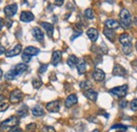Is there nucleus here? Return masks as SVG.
Instances as JSON below:
<instances>
[{"instance_id":"c85d7f7f","label":"nucleus","mask_w":137,"mask_h":132,"mask_svg":"<svg viewBox=\"0 0 137 132\" xmlns=\"http://www.w3.org/2000/svg\"><path fill=\"white\" fill-rule=\"evenodd\" d=\"M91 87H92V84H91V82H89V81H82L80 83V88L83 89L84 91L91 89Z\"/></svg>"},{"instance_id":"c03bdc74","label":"nucleus","mask_w":137,"mask_h":132,"mask_svg":"<svg viewBox=\"0 0 137 132\" xmlns=\"http://www.w3.org/2000/svg\"><path fill=\"white\" fill-rule=\"evenodd\" d=\"M4 51H5V49H4V47H3V46L0 47V56H1V54H2Z\"/></svg>"},{"instance_id":"39448f33","label":"nucleus","mask_w":137,"mask_h":132,"mask_svg":"<svg viewBox=\"0 0 137 132\" xmlns=\"http://www.w3.org/2000/svg\"><path fill=\"white\" fill-rule=\"evenodd\" d=\"M17 9H18V6L16 3H12V4H8L4 7V14L7 18H12L13 16L16 15L17 13Z\"/></svg>"},{"instance_id":"5701e85b","label":"nucleus","mask_w":137,"mask_h":132,"mask_svg":"<svg viewBox=\"0 0 137 132\" xmlns=\"http://www.w3.org/2000/svg\"><path fill=\"white\" fill-rule=\"evenodd\" d=\"M17 113L19 117H24L29 114V108L27 105H22L18 110H17Z\"/></svg>"},{"instance_id":"f3484780","label":"nucleus","mask_w":137,"mask_h":132,"mask_svg":"<svg viewBox=\"0 0 137 132\" xmlns=\"http://www.w3.org/2000/svg\"><path fill=\"white\" fill-rule=\"evenodd\" d=\"M40 25L45 29L48 36H49L50 38H52V37H53V34H54V26H53V24L48 23V22H41Z\"/></svg>"},{"instance_id":"2f4dec72","label":"nucleus","mask_w":137,"mask_h":132,"mask_svg":"<svg viewBox=\"0 0 137 132\" xmlns=\"http://www.w3.org/2000/svg\"><path fill=\"white\" fill-rule=\"evenodd\" d=\"M8 103H6V102H1L0 103V112H3V111H5V110L8 108Z\"/></svg>"},{"instance_id":"79ce46f5","label":"nucleus","mask_w":137,"mask_h":132,"mask_svg":"<svg viewBox=\"0 0 137 132\" xmlns=\"http://www.w3.org/2000/svg\"><path fill=\"white\" fill-rule=\"evenodd\" d=\"M63 3H64V2L62 1V0H60V1H55V4H56V5H58V6H61Z\"/></svg>"},{"instance_id":"6e6552de","label":"nucleus","mask_w":137,"mask_h":132,"mask_svg":"<svg viewBox=\"0 0 137 132\" xmlns=\"http://www.w3.org/2000/svg\"><path fill=\"white\" fill-rule=\"evenodd\" d=\"M32 35H33L34 38H35V40H37L38 42H43V40H44V34H43V31L40 28L34 27L32 29Z\"/></svg>"},{"instance_id":"a18cd8bd","label":"nucleus","mask_w":137,"mask_h":132,"mask_svg":"<svg viewBox=\"0 0 137 132\" xmlns=\"http://www.w3.org/2000/svg\"><path fill=\"white\" fill-rule=\"evenodd\" d=\"M2 24H3V20L0 18V31H1V28H2Z\"/></svg>"},{"instance_id":"49530a36","label":"nucleus","mask_w":137,"mask_h":132,"mask_svg":"<svg viewBox=\"0 0 137 132\" xmlns=\"http://www.w3.org/2000/svg\"><path fill=\"white\" fill-rule=\"evenodd\" d=\"M3 100H4V96H3L2 94H0V103H1Z\"/></svg>"},{"instance_id":"7c9ffc66","label":"nucleus","mask_w":137,"mask_h":132,"mask_svg":"<svg viewBox=\"0 0 137 132\" xmlns=\"http://www.w3.org/2000/svg\"><path fill=\"white\" fill-rule=\"evenodd\" d=\"M36 128H37V125H36L35 123L29 124V125L27 126V130H28V132H34V131L36 130Z\"/></svg>"},{"instance_id":"423d86ee","label":"nucleus","mask_w":137,"mask_h":132,"mask_svg":"<svg viewBox=\"0 0 137 132\" xmlns=\"http://www.w3.org/2000/svg\"><path fill=\"white\" fill-rule=\"evenodd\" d=\"M45 108L49 112H58L59 109H60V102L59 101H52V102H49L47 105H45Z\"/></svg>"},{"instance_id":"b1692460","label":"nucleus","mask_w":137,"mask_h":132,"mask_svg":"<svg viewBox=\"0 0 137 132\" xmlns=\"http://www.w3.org/2000/svg\"><path fill=\"white\" fill-rule=\"evenodd\" d=\"M17 72H18V74L20 75V74H22L24 71H27L28 70V65L27 64H24V63H19V64H17L16 66H15V68H14Z\"/></svg>"},{"instance_id":"4be33fe9","label":"nucleus","mask_w":137,"mask_h":132,"mask_svg":"<svg viewBox=\"0 0 137 132\" xmlns=\"http://www.w3.org/2000/svg\"><path fill=\"white\" fill-rule=\"evenodd\" d=\"M78 62H79L78 58H77L76 56H74V54H71V56L68 57V58H67V60H66V63H67V65L70 66L71 68H73L74 66H77Z\"/></svg>"},{"instance_id":"393cba45","label":"nucleus","mask_w":137,"mask_h":132,"mask_svg":"<svg viewBox=\"0 0 137 132\" xmlns=\"http://www.w3.org/2000/svg\"><path fill=\"white\" fill-rule=\"evenodd\" d=\"M104 34L111 42H114V40H115V31L112 30V29L106 28V29H104Z\"/></svg>"},{"instance_id":"f257e3e1","label":"nucleus","mask_w":137,"mask_h":132,"mask_svg":"<svg viewBox=\"0 0 137 132\" xmlns=\"http://www.w3.org/2000/svg\"><path fill=\"white\" fill-rule=\"evenodd\" d=\"M119 17H120V24L123 27H129L132 24V17L128 9H125V8L121 9Z\"/></svg>"},{"instance_id":"de8ad7c7","label":"nucleus","mask_w":137,"mask_h":132,"mask_svg":"<svg viewBox=\"0 0 137 132\" xmlns=\"http://www.w3.org/2000/svg\"><path fill=\"white\" fill-rule=\"evenodd\" d=\"M2 75H3V72H2V69H1V68H0V79H1V78H2Z\"/></svg>"},{"instance_id":"f03ea898","label":"nucleus","mask_w":137,"mask_h":132,"mask_svg":"<svg viewBox=\"0 0 137 132\" xmlns=\"http://www.w3.org/2000/svg\"><path fill=\"white\" fill-rule=\"evenodd\" d=\"M19 124V117L18 116H11L6 119H4L3 122L0 124V127L2 129H12L14 127H17V125Z\"/></svg>"},{"instance_id":"cd10ccee","label":"nucleus","mask_w":137,"mask_h":132,"mask_svg":"<svg viewBox=\"0 0 137 132\" xmlns=\"http://www.w3.org/2000/svg\"><path fill=\"white\" fill-rule=\"evenodd\" d=\"M32 85H33V87L35 88V89H38V88H40L41 85H42V81L40 79H38V78H35V79H33V81H32Z\"/></svg>"},{"instance_id":"9d476101","label":"nucleus","mask_w":137,"mask_h":132,"mask_svg":"<svg viewBox=\"0 0 137 132\" xmlns=\"http://www.w3.org/2000/svg\"><path fill=\"white\" fill-rule=\"evenodd\" d=\"M113 74L117 75V76H125L127 75V70H125L121 65L119 64H115L113 68Z\"/></svg>"},{"instance_id":"8fccbe9b","label":"nucleus","mask_w":137,"mask_h":132,"mask_svg":"<svg viewBox=\"0 0 137 132\" xmlns=\"http://www.w3.org/2000/svg\"><path fill=\"white\" fill-rule=\"evenodd\" d=\"M135 46H136V49H137V41H136V44H135Z\"/></svg>"},{"instance_id":"473e14b6","label":"nucleus","mask_w":137,"mask_h":132,"mask_svg":"<svg viewBox=\"0 0 137 132\" xmlns=\"http://www.w3.org/2000/svg\"><path fill=\"white\" fill-rule=\"evenodd\" d=\"M111 129H122V130H125V129H128V126H124L122 124H116V125H113L111 127Z\"/></svg>"},{"instance_id":"72a5a7b5","label":"nucleus","mask_w":137,"mask_h":132,"mask_svg":"<svg viewBox=\"0 0 137 132\" xmlns=\"http://www.w3.org/2000/svg\"><path fill=\"white\" fill-rule=\"evenodd\" d=\"M21 58H22V61H23V63L24 64H27V63H29L30 61H31V58L32 57H30L29 54H27V53H22V56H21Z\"/></svg>"},{"instance_id":"37998d69","label":"nucleus","mask_w":137,"mask_h":132,"mask_svg":"<svg viewBox=\"0 0 137 132\" xmlns=\"http://www.w3.org/2000/svg\"><path fill=\"white\" fill-rule=\"evenodd\" d=\"M101 48L104 49V52H107V51H108V49L106 48V44H105V43H102V44H101Z\"/></svg>"},{"instance_id":"ddd939ff","label":"nucleus","mask_w":137,"mask_h":132,"mask_svg":"<svg viewBox=\"0 0 137 132\" xmlns=\"http://www.w3.org/2000/svg\"><path fill=\"white\" fill-rule=\"evenodd\" d=\"M119 42L122 44V46L124 45H131L132 43V38L129 34H127V32H123V34H121L119 36Z\"/></svg>"},{"instance_id":"412c9836","label":"nucleus","mask_w":137,"mask_h":132,"mask_svg":"<svg viewBox=\"0 0 137 132\" xmlns=\"http://www.w3.org/2000/svg\"><path fill=\"white\" fill-rule=\"evenodd\" d=\"M18 75H19V74H18V72H17L15 69H11V70H8V71L5 73L4 78H5V80H7V81H12V80H15Z\"/></svg>"},{"instance_id":"ea45409f","label":"nucleus","mask_w":137,"mask_h":132,"mask_svg":"<svg viewBox=\"0 0 137 132\" xmlns=\"http://www.w3.org/2000/svg\"><path fill=\"white\" fill-rule=\"evenodd\" d=\"M127 104H128L127 101H125V100H122V101L119 102V107H120V108H125V107H127Z\"/></svg>"},{"instance_id":"9b49d317","label":"nucleus","mask_w":137,"mask_h":132,"mask_svg":"<svg viewBox=\"0 0 137 132\" xmlns=\"http://www.w3.org/2000/svg\"><path fill=\"white\" fill-rule=\"evenodd\" d=\"M92 76H93V79H94L96 82H102V81L105 80V78H106V73H105L104 70L96 68V69L94 70Z\"/></svg>"},{"instance_id":"1a4fd4ad","label":"nucleus","mask_w":137,"mask_h":132,"mask_svg":"<svg viewBox=\"0 0 137 132\" xmlns=\"http://www.w3.org/2000/svg\"><path fill=\"white\" fill-rule=\"evenodd\" d=\"M105 25L107 26L108 29H117L119 26H120V23H119V21L115 20V19H108L105 21Z\"/></svg>"},{"instance_id":"c9c22d12","label":"nucleus","mask_w":137,"mask_h":132,"mask_svg":"<svg viewBox=\"0 0 137 132\" xmlns=\"http://www.w3.org/2000/svg\"><path fill=\"white\" fill-rule=\"evenodd\" d=\"M81 34H82V30H81V29H75V32L73 34V36H72L71 40H75L78 36H80Z\"/></svg>"},{"instance_id":"a19ab883","label":"nucleus","mask_w":137,"mask_h":132,"mask_svg":"<svg viewBox=\"0 0 137 132\" xmlns=\"http://www.w3.org/2000/svg\"><path fill=\"white\" fill-rule=\"evenodd\" d=\"M5 24H6V26L10 28L11 26H12V24H13V20H11V19H6V20H5Z\"/></svg>"},{"instance_id":"7ed1b4c3","label":"nucleus","mask_w":137,"mask_h":132,"mask_svg":"<svg viewBox=\"0 0 137 132\" xmlns=\"http://www.w3.org/2000/svg\"><path fill=\"white\" fill-rule=\"evenodd\" d=\"M127 91H128V85H122V86L112 88L110 90V93L113 94L114 96H116L117 98H122L127 94Z\"/></svg>"},{"instance_id":"f8f14e48","label":"nucleus","mask_w":137,"mask_h":132,"mask_svg":"<svg viewBox=\"0 0 137 132\" xmlns=\"http://www.w3.org/2000/svg\"><path fill=\"white\" fill-rule=\"evenodd\" d=\"M34 15L32 12H29V10H23L21 14H20V20L22 22H31L34 20Z\"/></svg>"},{"instance_id":"3c124183","label":"nucleus","mask_w":137,"mask_h":132,"mask_svg":"<svg viewBox=\"0 0 137 132\" xmlns=\"http://www.w3.org/2000/svg\"><path fill=\"white\" fill-rule=\"evenodd\" d=\"M117 132H124V131H117Z\"/></svg>"},{"instance_id":"4468645a","label":"nucleus","mask_w":137,"mask_h":132,"mask_svg":"<svg viewBox=\"0 0 137 132\" xmlns=\"http://www.w3.org/2000/svg\"><path fill=\"white\" fill-rule=\"evenodd\" d=\"M87 35H88L89 39H90L91 41H92V42H96L97 39H98V35H99V34H98V30H97L96 28L91 27V28L88 29Z\"/></svg>"},{"instance_id":"6ab92c4d","label":"nucleus","mask_w":137,"mask_h":132,"mask_svg":"<svg viewBox=\"0 0 137 132\" xmlns=\"http://www.w3.org/2000/svg\"><path fill=\"white\" fill-rule=\"evenodd\" d=\"M23 52L29 54L30 57H33V56H37V54L40 52V49L37 48V47H34V46H28V47L24 48Z\"/></svg>"},{"instance_id":"2eb2a0df","label":"nucleus","mask_w":137,"mask_h":132,"mask_svg":"<svg viewBox=\"0 0 137 132\" xmlns=\"http://www.w3.org/2000/svg\"><path fill=\"white\" fill-rule=\"evenodd\" d=\"M61 59H62V52L60 50H55L52 54V64L54 66L58 65L60 63Z\"/></svg>"},{"instance_id":"58836bf2","label":"nucleus","mask_w":137,"mask_h":132,"mask_svg":"<svg viewBox=\"0 0 137 132\" xmlns=\"http://www.w3.org/2000/svg\"><path fill=\"white\" fill-rule=\"evenodd\" d=\"M8 132H22V129L19 128V127H14L12 129H10Z\"/></svg>"},{"instance_id":"09e8293b","label":"nucleus","mask_w":137,"mask_h":132,"mask_svg":"<svg viewBox=\"0 0 137 132\" xmlns=\"http://www.w3.org/2000/svg\"><path fill=\"white\" fill-rule=\"evenodd\" d=\"M93 132H99V130H98V129H95V130L93 131Z\"/></svg>"},{"instance_id":"5fc2aeb1","label":"nucleus","mask_w":137,"mask_h":132,"mask_svg":"<svg viewBox=\"0 0 137 132\" xmlns=\"http://www.w3.org/2000/svg\"><path fill=\"white\" fill-rule=\"evenodd\" d=\"M0 47H1V45H0Z\"/></svg>"},{"instance_id":"bb28decb","label":"nucleus","mask_w":137,"mask_h":132,"mask_svg":"<svg viewBox=\"0 0 137 132\" xmlns=\"http://www.w3.org/2000/svg\"><path fill=\"white\" fill-rule=\"evenodd\" d=\"M84 16H85V18L87 19H94V17H95V14H94V10L92 9V8H87L85 10H84Z\"/></svg>"},{"instance_id":"dca6fc26","label":"nucleus","mask_w":137,"mask_h":132,"mask_svg":"<svg viewBox=\"0 0 137 132\" xmlns=\"http://www.w3.org/2000/svg\"><path fill=\"white\" fill-rule=\"evenodd\" d=\"M83 94H84V96L87 98H89L90 101H93V102H95L97 100V96H98L97 91H95L94 89H92V88H91V89H89V90H85L83 92Z\"/></svg>"},{"instance_id":"864d4df0","label":"nucleus","mask_w":137,"mask_h":132,"mask_svg":"<svg viewBox=\"0 0 137 132\" xmlns=\"http://www.w3.org/2000/svg\"><path fill=\"white\" fill-rule=\"evenodd\" d=\"M0 132H1V130H0Z\"/></svg>"},{"instance_id":"c756f323","label":"nucleus","mask_w":137,"mask_h":132,"mask_svg":"<svg viewBox=\"0 0 137 132\" xmlns=\"http://www.w3.org/2000/svg\"><path fill=\"white\" fill-rule=\"evenodd\" d=\"M122 51L124 52V54H130L132 52V44H131V45H124V46H122Z\"/></svg>"},{"instance_id":"f704fd0d","label":"nucleus","mask_w":137,"mask_h":132,"mask_svg":"<svg viewBox=\"0 0 137 132\" xmlns=\"http://www.w3.org/2000/svg\"><path fill=\"white\" fill-rule=\"evenodd\" d=\"M130 107L133 111H137V98H134V100L130 103Z\"/></svg>"},{"instance_id":"0eeeda50","label":"nucleus","mask_w":137,"mask_h":132,"mask_svg":"<svg viewBox=\"0 0 137 132\" xmlns=\"http://www.w3.org/2000/svg\"><path fill=\"white\" fill-rule=\"evenodd\" d=\"M21 50H22V45H21V44H16V45H15L13 48L8 49V50L5 52V54H6L7 58L16 57V56H18V54L21 52Z\"/></svg>"},{"instance_id":"a878e982","label":"nucleus","mask_w":137,"mask_h":132,"mask_svg":"<svg viewBox=\"0 0 137 132\" xmlns=\"http://www.w3.org/2000/svg\"><path fill=\"white\" fill-rule=\"evenodd\" d=\"M77 70L79 74H83L87 71V64L84 61H79L77 64Z\"/></svg>"},{"instance_id":"aec40b11","label":"nucleus","mask_w":137,"mask_h":132,"mask_svg":"<svg viewBox=\"0 0 137 132\" xmlns=\"http://www.w3.org/2000/svg\"><path fill=\"white\" fill-rule=\"evenodd\" d=\"M32 113L34 116H42V115H44L45 112H44V109L40 105H36L32 109Z\"/></svg>"},{"instance_id":"20e7f679","label":"nucleus","mask_w":137,"mask_h":132,"mask_svg":"<svg viewBox=\"0 0 137 132\" xmlns=\"http://www.w3.org/2000/svg\"><path fill=\"white\" fill-rule=\"evenodd\" d=\"M23 98V93L19 89H14L10 93V102L12 104H18Z\"/></svg>"},{"instance_id":"603ef678","label":"nucleus","mask_w":137,"mask_h":132,"mask_svg":"<svg viewBox=\"0 0 137 132\" xmlns=\"http://www.w3.org/2000/svg\"><path fill=\"white\" fill-rule=\"evenodd\" d=\"M136 131H137V127H136Z\"/></svg>"},{"instance_id":"a211bd4d","label":"nucleus","mask_w":137,"mask_h":132,"mask_svg":"<svg viewBox=\"0 0 137 132\" xmlns=\"http://www.w3.org/2000/svg\"><path fill=\"white\" fill-rule=\"evenodd\" d=\"M78 102V98H77V95L76 94H70L67 97H66V100H65V107L67 108H70L72 107L73 105H75L76 103Z\"/></svg>"},{"instance_id":"e433bc0d","label":"nucleus","mask_w":137,"mask_h":132,"mask_svg":"<svg viewBox=\"0 0 137 132\" xmlns=\"http://www.w3.org/2000/svg\"><path fill=\"white\" fill-rule=\"evenodd\" d=\"M41 132H55V129L51 126H45L41 129Z\"/></svg>"},{"instance_id":"4c0bfd02","label":"nucleus","mask_w":137,"mask_h":132,"mask_svg":"<svg viewBox=\"0 0 137 132\" xmlns=\"http://www.w3.org/2000/svg\"><path fill=\"white\" fill-rule=\"evenodd\" d=\"M48 69V64H42L40 67H39V73H43V72H45V70Z\"/></svg>"}]
</instances>
